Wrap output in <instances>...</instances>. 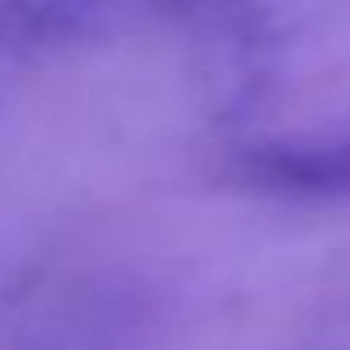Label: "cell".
<instances>
[{"label":"cell","instance_id":"cell-1","mask_svg":"<svg viewBox=\"0 0 350 350\" xmlns=\"http://www.w3.org/2000/svg\"><path fill=\"white\" fill-rule=\"evenodd\" d=\"M164 288L129 266L40 275L0 306V350H155Z\"/></svg>","mask_w":350,"mask_h":350},{"label":"cell","instance_id":"cell-2","mask_svg":"<svg viewBox=\"0 0 350 350\" xmlns=\"http://www.w3.org/2000/svg\"><path fill=\"white\" fill-rule=\"evenodd\" d=\"M244 173L257 187L297 191V196H342L350 191V129L266 137L248 146Z\"/></svg>","mask_w":350,"mask_h":350}]
</instances>
